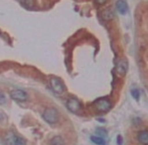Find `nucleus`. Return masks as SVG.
I'll return each mask as SVG.
<instances>
[{"label": "nucleus", "mask_w": 148, "mask_h": 145, "mask_svg": "<svg viewBox=\"0 0 148 145\" xmlns=\"http://www.w3.org/2000/svg\"><path fill=\"white\" fill-rule=\"evenodd\" d=\"M116 8H117L119 13L122 14V15L128 12V4L125 0H118L116 2Z\"/></svg>", "instance_id": "nucleus-7"}, {"label": "nucleus", "mask_w": 148, "mask_h": 145, "mask_svg": "<svg viewBox=\"0 0 148 145\" xmlns=\"http://www.w3.org/2000/svg\"><path fill=\"white\" fill-rule=\"evenodd\" d=\"M51 89L53 90V92L56 93V94H62V93L64 92V90H66V88H64V85L62 84V82L60 80L57 78H53L51 80Z\"/></svg>", "instance_id": "nucleus-5"}, {"label": "nucleus", "mask_w": 148, "mask_h": 145, "mask_svg": "<svg viewBox=\"0 0 148 145\" xmlns=\"http://www.w3.org/2000/svg\"><path fill=\"white\" fill-rule=\"evenodd\" d=\"M66 107L72 113H79L82 109V105H81L80 101L76 98H70L66 102Z\"/></svg>", "instance_id": "nucleus-3"}, {"label": "nucleus", "mask_w": 148, "mask_h": 145, "mask_svg": "<svg viewBox=\"0 0 148 145\" xmlns=\"http://www.w3.org/2000/svg\"><path fill=\"white\" fill-rule=\"evenodd\" d=\"M5 102H6V97H5V95H4V93L0 92V105L4 104Z\"/></svg>", "instance_id": "nucleus-16"}, {"label": "nucleus", "mask_w": 148, "mask_h": 145, "mask_svg": "<svg viewBox=\"0 0 148 145\" xmlns=\"http://www.w3.org/2000/svg\"><path fill=\"white\" fill-rule=\"evenodd\" d=\"M117 144L118 145H122L123 144V139H122V136H121V135L117 136Z\"/></svg>", "instance_id": "nucleus-18"}, {"label": "nucleus", "mask_w": 148, "mask_h": 145, "mask_svg": "<svg viewBox=\"0 0 148 145\" xmlns=\"http://www.w3.org/2000/svg\"><path fill=\"white\" fill-rule=\"evenodd\" d=\"M95 107L99 112L105 113V112L109 111L110 108H111V103L107 99H100L95 103Z\"/></svg>", "instance_id": "nucleus-4"}, {"label": "nucleus", "mask_w": 148, "mask_h": 145, "mask_svg": "<svg viewBox=\"0 0 148 145\" xmlns=\"http://www.w3.org/2000/svg\"><path fill=\"white\" fill-rule=\"evenodd\" d=\"M116 71L120 76H125L128 71V62L126 60H121L116 66Z\"/></svg>", "instance_id": "nucleus-6"}, {"label": "nucleus", "mask_w": 148, "mask_h": 145, "mask_svg": "<svg viewBox=\"0 0 148 145\" xmlns=\"http://www.w3.org/2000/svg\"><path fill=\"white\" fill-rule=\"evenodd\" d=\"M9 95L10 98L13 99L14 101H17V102H25V101L28 100V94L24 92L23 90L15 89V90L10 91Z\"/></svg>", "instance_id": "nucleus-2"}, {"label": "nucleus", "mask_w": 148, "mask_h": 145, "mask_svg": "<svg viewBox=\"0 0 148 145\" xmlns=\"http://www.w3.org/2000/svg\"><path fill=\"white\" fill-rule=\"evenodd\" d=\"M14 145H26V142L23 138L17 137L16 138V141H15V143H14Z\"/></svg>", "instance_id": "nucleus-15"}, {"label": "nucleus", "mask_w": 148, "mask_h": 145, "mask_svg": "<svg viewBox=\"0 0 148 145\" xmlns=\"http://www.w3.org/2000/svg\"><path fill=\"white\" fill-rule=\"evenodd\" d=\"M102 17L105 20H111L114 17V12L111 8H106L105 10H103L102 12Z\"/></svg>", "instance_id": "nucleus-10"}, {"label": "nucleus", "mask_w": 148, "mask_h": 145, "mask_svg": "<svg viewBox=\"0 0 148 145\" xmlns=\"http://www.w3.org/2000/svg\"><path fill=\"white\" fill-rule=\"evenodd\" d=\"M16 138H17V136H16L13 132H8L5 136V139H4L5 140V144L14 145V143H15V141H16Z\"/></svg>", "instance_id": "nucleus-9"}, {"label": "nucleus", "mask_w": 148, "mask_h": 145, "mask_svg": "<svg viewBox=\"0 0 148 145\" xmlns=\"http://www.w3.org/2000/svg\"><path fill=\"white\" fill-rule=\"evenodd\" d=\"M95 2L98 5H104V4L107 2V0H95Z\"/></svg>", "instance_id": "nucleus-17"}, {"label": "nucleus", "mask_w": 148, "mask_h": 145, "mask_svg": "<svg viewBox=\"0 0 148 145\" xmlns=\"http://www.w3.org/2000/svg\"><path fill=\"white\" fill-rule=\"evenodd\" d=\"M131 95H132V97L135 99V100H137V101L139 100V97H140V93H139V91L137 90V89H133V90L131 91Z\"/></svg>", "instance_id": "nucleus-14"}, {"label": "nucleus", "mask_w": 148, "mask_h": 145, "mask_svg": "<svg viewBox=\"0 0 148 145\" xmlns=\"http://www.w3.org/2000/svg\"><path fill=\"white\" fill-rule=\"evenodd\" d=\"M139 143L142 145H148V130H141L137 135Z\"/></svg>", "instance_id": "nucleus-8"}, {"label": "nucleus", "mask_w": 148, "mask_h": 145, "mask_svg": "<svg viewBox=\"0 0 148 145\" xmlns=\"http://www.w3.org/2000/svg\"><path fill=\"white\" fill-rule=\"evenodd\" d=\"M42 118L45 119V121L47 122L49 124H56L60 119L59 112H58L57 109L49 107V108H47L43 111Z\"/></svg>", "instance_id": "nucleus-1"}, {"label": "nucleus", "mask_w": 148, "mask_h": 145, "mask_svg": "<svg viewBox=\"0 0 148 145\" xmlns=\"http://www.w3.org/2000/svg\"><path fill=\"white\" fill-rule=\"evenodd\" d=\"M51 145H64V139L60 136H56L51 140Z\"/></svg>", "instance_id": "nucleus-12"}, {"label": "nucleus", "mask_w": 148, "mask_h": 145, "mask_svg": "<svg viewBox=\"0 0 148 145\" xmlns=\"http://www.w3.org/2000/svg\"><path fill=\"white\" fill-rule=\"evenodd\" d=\"M96 133H97L98 135H99L100 137H102V138H104V137H106V136H107V131H106L104 128H98V129L96 130Z\"/></svg>", "instance_id": "nucleus-13"}, {"label": "nucleus", "mask_w": 148, "mask_h": 145, "mask_svg": "<svg viewBox=\"0 0 148 145\" xmlns=\"http://www.w3.org/2000/svg\"><path fill=\"white\" fill-rule=\"evenodd\" d=\"M91 140L97 145H106L104 138L100 137V136H91Z\"/></svg>", "instance_id": "nucleus-11"}]
</instances>
